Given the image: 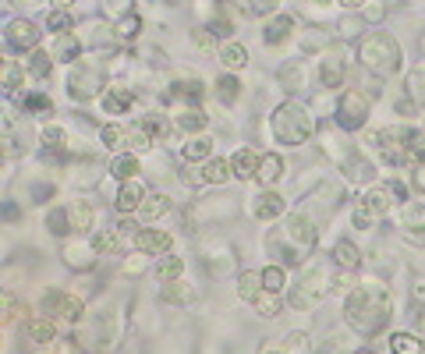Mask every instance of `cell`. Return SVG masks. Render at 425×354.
I'll use <instances>...</instances> for the list:
<instances>
[{
  "instance_id": "1",
  "label": "cell",
  "mask_w": 425,
  "mask_h": 354,
  "mask_svg": "<svg viewBox=\"0 0 425 354\" xmlns=\"http://www.w3.org/2000/svg\"><path fill=\"white\" fill-rule=\"evenodd\" d=\"M390 291H387V284H380V280H369V284H362V287H355L351 294H348V305H344V319H348V326H355L358 333H369V337H376L387 323H390Z\"/></svg>"
},
{
  "instance_id": "2",
  "label": "cell",
  "mask_w": 425,
  "mask_h": 354,
  "mask_svg": "<svg viewBox=\"0 0 425 354\" xmlns=\"http://www.w3.org/2000/svg\"><path fill=\"white\" fill-rule=\"evenodd\" d=\"M270 128H273L277 142H284V145H302V142H309L312 131H316L309 110L298 106V103H280V106L273 110V117H270Z\"/></svg>"
},
{
  "instance_id": "3",
  "label": "cell",
  "mask_w": 425,
  "mask_h": 354,
  "mask_svg": "<svg viewBox=\"0 0 425 354\" xmlns=\"http://www.w3.org/2000/svg\"><path fill=\"white\" fill-rule=\"evenodd\" d=\"M358 60H362L369 71H376V74H394V71L401 67V46H397L394 35L372 32V35L358 39Z\"/></svg>"
},
{
  "instance_id": "4",
  "label": "cell",
  "mask_w": 425,
  "mask_h": 354,
  "mask_svg": "<svg viewBox=\"0 0 425 354\" xmlns=\"http://www.w3.org/2000/svg\"><path fill=\"white\" fill-rule=\"evenodd\" d=\"M369 110H372V99L358 89L344 92L341 103H337V128L341 131H358L365 121H369Z\"/></svg>"
},
{
  "instance_id": "5",
  "label": "cell",
  "mask_w": 425,
  "mask_h": 354,
  "mask_svg": "<svg viewBox=\"0 0 425 354\" xmlns=\"http://www.w3.org/2000/svg\"><path fill=\"white\" fill-rule=\"evenodd\" d=\"M103 85H106V74L99 67H92V64H78L71 71V78H67V92L74 99H92V96L103 92Z\"/></svg>"
},
{
  "instance_id": "6",
  "label": "cell",
  "mask_w": 425,
  "mask_h": 354,
  "mask_svg": "<svg viewBox=\"0 0 425 354\" xmlns=\"http://www.w3.org/2000/svg\"><path fill=\"white\" fill-rule=\"evenodd\" d=\"M323 291H326V277H323L319 270H309V273L291 287V305L302 309V312H309V309L323 298Z\"/></svg>"
},
{
  "instance_id": "7",
  "label": "cell",
  "mask_w": 425,
  "mask_h": 354,
  "mask_svg": "<svg viewBox=\"0 0 425 354\" xmlns=\"http://www.w3.org/2000/svg\"><path fill=\"white\" fill-rule=\"evenodd\" d=\"M4 39H7L11 50H28V53H35V50H39V25L28 21V18H14V21L4 28Z\"/></svg>"
},
{
  "instance_id": "8",
  "label": "cell",
  "mask_w": 425,
  "mask_h": 354,
  "mask_svg": "<svg viewBox=\"0 0 425 354\" xmlns=\"http://www.w3.org/2000/svg\"><path fill=\"white\" fill-rule=\"evenodd\" d=\"M43 309H46V316L57 319V323H78V319H82V302L71 298V294H64V291H50L46 302H43Z\"/></svg>"
},
{
  "instance_id": "9",
  "label": "cell",
  "mask_w": 425,
  "mask_h": 354,
  "mask_svg": "<svg viewBox=\"0 0 425 354\" xmlns=\"http://www.w3.org/2000/svg\"><path fill=\"white\" fill-rule=\"evenodd\" d=\"M284 234H287V241H294L302 252H309V248H316V238H319V227L305 216V213H294V216H287V223H284Z\"/></svg>"
},
{
  "instance_id": "10",
  "label": "cell",
  "mask_w": 425,
  "mask_h": 354,
  "mask_svg": "<svg viewBox=\"0 0 425 354\" xmlns=\"http://www.w3.org/2000/svg\"><path fill=\"white\" fill-rule=\"evenodd\" d=\"M135 248H138L142 255H163V252H170V234L142 227L138 238H135Z\"/></svg>"
},
{
  "instance_id": "11",
  "label": "cell",
  "mask_w": 425,
  "mask_h": 354,
  "mask_svg": "<svg viewBox=\"0 0 425 354\" xmlns=\"http://www.w3.org/2000/svg\"><path fill=\"white\" fill-rule=\"evenodd\" d=\"M174 99L195 106V103L202 99V82H199V78H181V82H174V85L167 89V103H174Z\"/></svg>"
},
{
  "instance_id": "12",
  "label": "cell",
  "mask_w": 425,
  "mask_h": 354,
  "mask_svg": "<svg viewBox=\"0 0 425 354\" xmlns=\"http://www.w3.org/2000/svg\"><path fill=\"white\" fill-rule=\"evenodd\" d=\"M348 78V67H344V57L341 53H330L326 60H323V71H319V82L326 85V89H337L341 82Z\"/></svg>"
},
{
  "instance_id": "13",
  "label": "cell",
  "mask_w": 425,
  "mask_h": 354,
  "mask_svg": "<svg viewBox=\"0 0 425 354\" xmlns=\"http://www.w3.org/2000/svg\"><path fill=\"white\" fill-rule=\"evenodd\" d=\"M259 160H263V153H255V149H238L234 160H231V167H234V174H238L241 181H252L255 170H259Z\"/></svg>"
},
{
  "instance_id": "14",
  "label": "cell",
  "mask_w": 425,
  "mask_h": 354,
  "mask_svg": "<svg viewBox=\"0 0 425 354\" xmlns=\"http://www.w3.org/2000/svg\"><path fill=\"white\" fill-rule=\"evenodd\" d=\"M131 106H135V92H131V89H110V92L103 96V110L114 114V117H117V114H128Z\"/></svg>"
},
{
  "instance_id": "15",
  "label": "cell",
  "mask_w": 425,
  "mask_h": 354,
  "mask_svg": "<svg viewBox=\"0 0 425 354\" xmlns=\"http://www.w3.org/2000/svg\"><path fill=\"white\" fill-rule=\"evenodd\" d=\"M252 213H255L259 220H273V216L284 213V199H280L277 192H263V195L252 202Z\"/></svg>"
},
{
  "instance_id": "16",
  "label": "cell",
  "mask_w": 425,
  "mask_h": 354,
  "mask_svg": "<svg viewBox=\"0 0 425 354\" xmlns=\"http://www.w3.org/2000/svg\"><path fill=\"white\" fill-rule=\"evenodd\" d=\"M284 174V160L280 156H273V153H263V160H259V170H255V181L259 184H277V177Z\"/></svg>"
},
{
  "instance_id": "17",
  "label": "cell",
  "mask_w": 425,
  "mask_h": 354,
  "mask_svg": "<svg viewBox=\"0 0 425 354\" xmlns=\"http://www.w3.org/2000/svg\"><path fill=\"white\" fill-rule=\"evenodd\" d=\"M142 202H145L142 184L128 181V184L121 188V195H117V213H138V206H142Z\"/></svg>"
},
{
  "instance_id": "18",
  "label": "cell",
  "mask_w": 425,
  "mask_h": 354,
  "mask_svg": "<svg viewBox=\"0 0 425 354\" xmlns=\"http://www.w3.org/2000/svg\"><path fill=\"white\" fill-rule=\"evenodd\" d=\"M333 259H337V266L348 270V273H355V270L362 266V252H358L351 241H337V245H333Z\"/></svg>"
},
{
  "instance_id": "19",
  "label": "cell",
  "mask_w": 425,
  "mask_h": 354,
  "mask_svg": "<svg viewBox=\"0 0 425 354\" xmlns=\"http://www.w3.org/2000/svg\"><path fill=\"white\" fill-rule=\"evenodd\" d=\"M234 177V167L227 163V160H209L206 167H202V181L206 184H227Z\"/></svg>"
},
{
  "instance_id": "20",
  "label": "cell",
  "mask_w": 425,
  "mask_h": 354,
  "mask_svg": "<svg viewBox=\"0 0 425 354\" xmlns=\"http://www.w3.org/2000/svg\"><path fill=\"white\" fill-rule=\"evenodd\" d=\"M170 213V195H145V202L138 206V216L142 220H160Z\"/></svg>"
},
{
  "instance_id": "21",
  "label": "cell",
  "mask_w": 425,
  "mask_h": 354,
  "mask_svg": "<svg viewBox=\"0 0 425 354\" xmlns=\"http://www.w3.org/2000/svg\"><path fill=\"white\" fill-rule=\"evenodd\" d=\"M404 234H408V241L425 245V209H408L404 213Z\"/></svg>"
},
{
  "instance_id": "22",
  "label": "cell",
  "mask_w": 425,
  "mask_h": 354,
  "mask_svg": "<svg viewBox=\"0 0 425 354\" xmlns=\"http://www.w3.org/2000/svg\"><path fill=\"white\" fill-rule=\"evenodd\" d=\"M291 28H294V21H291V14H277L273 21H270V28H266V43L270 46H277V43H284L287 35H291Z\"/></svg>"
},
{
  "instance_id": "23",
  "label": "cell",
  "mask_w": 425,
  "mask_h": 354,
  "mask_svg": "<svg viewBox=\"0 0 425 354\" xmlns=\"http://www.w3.org/2000/svg\"><path fill=\"white\" fill-rule=\"evenodd\" d=\"M220 60L227 64V71H241V67L248 64V53H245V46H238V43H223V46H220Z\"/></svg>"
},
{
  "instance_id": "24",
  "label": "cell",
  "mask_w": 425,
  "mask_h": 354,
  "mask_svg": "<svg viewBox=\"0 0 425 354\" xmlns=\"http://www.w3.org/2000/svg\"><path fill=\"white\" fill-rule=\"evenodd\" d=\"M124 142L131 145V156H138V153H145L153 145V135L142 124H131V128H124Z\"/></svg>"
},
{
  "instance_id": "25",
  "label": "cell",
  "mask_w": 425,
  "mask_h": 354,
  "mask_svg": "<svg viewBox=\"0 0 425 354\" xmlns=\"http://www.w3.org/2000/svg\"><path fill=\"white\" fill-rule=\"evenodd\" d=\"M67 216H71V231H74V234H85V231L92 227V206H89V202H74V206L67 209Z\"/></svg>"
},
{
  "instance_id": "26",
  "label": "cell",
  "mask_w": 425,
  "mask_h": 354,
  "mask_svg": "<svg viewBox=\"0 0 425 354\" xmlns=\"http://www.w3.org/2000/svg\"><path fill=\"white\" fill-rule=\"evenodd\" d=\"M28 337H32L35 344H50V341L57 337V319H50V316H46V319H32V323H28Z\"/></svg>"
},
{
  "instance_id": "27",
  "label": "cell",
  "mask_w": 425,
  "mask_h": 354,
  "mask_svg": "<svg viewBox=\"0 0 425 354\" xmlns=\"http://www.w3.org/2000/svg\"><path fill=\"white\" fill-rule=\"evenodd\" d=\"M252 305H255V312H259V316L273 319V316L284 309V298H280V294H273V291H259V298H255Z\"/></svg>"
},
{
  "instance_id": "28",
  "label": "cell",
  "mask_w": 425,
  "mask_h": 354,
  "mask_svg": "<svg viewBox=\"0 0 425 354\" xmlns=\"http://www.w3.org/2000/svg\"><path fill=\"white\" fill-rule=\"evenodd\" d=\"M110 174H114L117 181H131V177L138 174V156H131V153H128V156H117V160L110 163Z\"/></svg>"
},
{
  "instance_id": "29",
  "label": "cell",
  "mask_w": 425,
  "mask_h": 354,
  "mask_svg": "<svg viewBox=\"0 0 425 354\" xmlns=\"http://www.w3.org/2000/svg\"><path fill=\"white\" fill-rule=\"evenodd\" d=\"M259 291H263V277L259 273H241V280H238V294H241V302H255L259 298Z\"/></svg>"
},
{
  "instance_id": "30",
  "label": "cell",
  "mask_w": 425,
  "mask_h": 354,
  "mask_svg": "<svg viewBox=\"0 0 425 354\" xmlns=\"http://www.w3.org/2000/svg\"><path fill=\"white\" fill-rule=\"evenodd\" d=\"M390 351L394 354H425V348H422V341L412 337V333H394V337H390Z\"/></svg>"
},
{
  "instance_id": "31",
  "label": "cell",
  "mask_w": 425,
  "mask_h": 354,
  "mask_svg": "<svg viewBox=\"0 0 425 354\" xmlns=\"http://www.w3.org/2000/svg\"><path fill=\"white\" fill-rule=\"evenodd\" d=\"M174 128L177 131H199V128H206V114L202 110H181L174 117Z\"/></svg>"
},
{
  "instance_id": "32",
  "label": "cell",
  "mask_w": 425,
  "mask_h": 354,
  "mask_svg": "<svg viewBox=\"0 0 425 354\" xmlns=\"http://www.w3.org/2000/svg\"><path fill=\"white\" fill-rule=\"evenodd\" d=\"M209 149H213L209 138H192V142L184 145V160H188V163H209Z\"/></svg>"
},
{
  "instance_id": "33",
  "label": "cell",
  "mask_w": 425,
  "mask_h": 354,
  "mask_svg": "<svg viewBox=\"0 0 425 354\" xmlns=\"http://www.w3.org/2000/svg\"><path fill=\"white\" fill-rule=\"evenodd\" d=\"M181 270H184V262H181L177 255H170V259H160V262H156V277H160L163 284H174V280L181 277Z\"/></svg>"
},
{
  "instance_id": "34",
  "label": "cell",
  "mask_w": 425,
  "mask_h": 354,
  "mask_svg": "<svg viewBox=\"0 0 425 354\" xmlns=\"http://www.w3.org/2000/svg\"><path fill=\"white\" fill-rule=\"evenodd\" d=\"M192 298H195V291H192L188 284H167V287H163V302H167V305H188Z\"/></svg>"
},
{
  "instance_id": "35",
  "label": "cell",
  "mask_w": 425,
  "mask_h": 354,
  "mask_svg": "<svg viewBox=\"0 0 425 354\" xmlns=\"http://www.w3.org/2000/svg\"><path fill=\"white\" fill-rule=\"evenodd\" d=\"M71 25H74V18L67 14V7H53V11L46 14V28H50V32H60V35H64Z\"/></svg>"
},
{
  "instance_id": "36",
  "label": "cell",
  "mask_w": 425,
  "mask_h": 354,
  "mask_svg": "<svg viewBox=\"0 0 425 354\" xmlns=\"http://www.w3.org/2000/svg\"><path fill=\"white\" fill-rule=\"evenodd\" d=\"M387 206H390V195L380 192V188H372V192L362 195V209L365 213H387Z\"/></svg>"
},
{
  "instance_id": "37",
  "label": "cell",
  "mask_w": 425,
  "mask_h": 354,
  "mask_svg": "<svg viewBox=\"0 0 425 354\" xmlns=\"http://www.w3.org/2000/svg\"><path fill=\"white\" fill-rule=\"evenodd\" d=\"M117 245H121V234H117L114 227H106V231H99V234H96V241H92V252L106 255V252H117Z\"/></svg>"
},
{
  "instance_id": "38",
  "label": "cell",
  "mask_w": 425,
  "mask_h": 354,
  "mask_svg": "<svg viewBox=\"0 0 425 354\" xmlns=\"http://www.w3.org/2000/svg\"><path fill=\"white\" fill-rule=\"evenodd\" d=\"M142 128H145L153 138H163V135H170V121H167L163 114H145V117H142Z\"/></svg>"
},
{
  "instance_id": "39",
  "label": "cell",
  "mask_w": 425,
  "mask_h": 354,
  "mask_svg": "<svg viewBox=\"0 0 425 354\" xmlns=\"http://www.w3.org/2000/svg\"><path fill=\"white\" fill-rule=\"evenodd\" d=\"M408 99H415V106H425V67L408 74Z\"/></svg>"
},
{
  "instance_id": "40",
  "label": "cell",
  "mask_w": 425,
  "mask_h": 354,
  "mask_svg": "<svg viewBox=\"0 0 425 354\" xmlns=\"http://www.w3.org/2000/svg\"><path fill=\"white\" fill-rule=\"evenodd\" d=\"M344 170H348V177H351V181H372V177H376V170H372L369 163H358L355 156H348V160H344Z\"/></svg>"
},
{
  "instance_id": "41",
  "label": "cell",
  "mask_w": 425,
  "mask_h": 354,
  "mask_svg": "<svg viewBox=\"0 0 425 354\" xmlns=\"http://www.w3.org/2000/svg\"><path fill=\"white\" fill-rule=\"evenodd\" d=\"M259 277H263V291H273V294L284 291V270L280 266H266Z\"/></svg>"
},
{
  "instance_id": "42",
  "label": "cell",
  "mask_w": 425,
  "mask_h": 354,
  "mask_svg": "<svg viewBox=\"0 0 425 354\" xmlns=\"http://www.w3.org/2000/svg\"><path fill=\"white\" fill-rule=\"evenodd\" d=\"M238 92H241V85H238V78H234V74H223V78L216 82V96H220L223 103H234V99H238Z\"/></svg>"
},
{
  "instance_id": "43",
  "label": "cell",
  "mask_w": 425,
  "mask_h": 354,
  "mask_svg": "<svg viewBox=\"0 0 425 354\" xmlns=\"http://www.w3.org/2000/svg\"><path fill=\"white\" fill-rule=\"evenodd\" d=\"M28 74H35V78H46V74H50V53H43V50L28 53Z\"/></svg>"
},
{
  "instance_id": "44",
  "label": "cell",
  "mask_w": 425,
  "mask_h": 354,
  "mask_svg": "<svg viewBox=\"0 0 425 354\" xmlns=\"http://www.w3.org/2000/svg\"><path fill=\"white\" fill-rule=\"evenodd\" d=\"M21 106H25V114H50V110H53V103H50L46 96H39V92H28V96L21 99Z\"/></svg>"
},
{
  "instance_id": "45",
  "label": "cell",
  "mask_w": 425,
  "mask_h": 354,
  "mask_svg": "<svg viewBox=\"0 0 425 354\" xmlns=\"http://www.w3.org/2000/svg\"><path fill=\"white\" fill-rule=\"evenodd\" d=\"M138 28H142V14H128V18L117 21V35H121V39H135Z\"/></svg>"
},
{
  "instance_id": "46",
  "label": "cell",
  "mask_w": 425,
  "mask_h": 354,
  "mask_svg": "<svg viewBox=\"0 0 425 354\" xmlns=\"http://www.w3.org/2000/svg\"><path fill=\"white\" fill-rule=\"evenodd\" d=\"M82 53V43L74 35H60V46H57V60H74Z\"/></svg>"
},
{
  "instance_id": "47",
  "label": "cell",
  "mask_w": 425,
  "mask_h": 354,
  "mask_svg": "<svg viewBox=\"0 0 425 354\" xmlns=\"http://www.w3.org/2000/svg\"><path fill=\"white\" fill-rule=\"evenodd\" d=\"M46 227H50L53 234H71V216H67L64 209H53V213L46 216Z\"/></svg>"
},
{
  "instance_id": "48",
  "label": "cell",
  "mask_w": 425,
  "mask_h": 354,
  "mask_svg": "<svg viewBox=\"0 0 425 354\" xmlns=\"http://www.w3.org/2000/svg\"><path fill=\"white\" fill-rule=\"evenodd\" d=\"M103 145H106V149H121V145H124V128H117V124L103 128Z\"/></svg>"
},
{
  "instance_id": "49",
  "label": "cell",
  "mask_w": 425,
  "mask_h": 354,
  "mask_svg": "<svg viewBox=\"0 0 425 354\" xmlns=\"http://www.w3.org/2000/svg\"><path fill=\"white\" fill-rule=\"evenodd\" d=\"M280 82H284L287 89H298V85L305 82V78H302V67H298V64H287V67L280 71Z\"/></svg>"
},
{
  "instance_id": "50",
  "label": "cell",
  "mask_w": 425,
  "mask_h": 354,
  "mask_svg": "<svg viewBox=\"0 0 425 354\" xmlns=\"http://www.w3.org/2000/svg\"><path fill=\"white\" fill-rule=\"evenodd\" d=\"M18 85H21V67H18V64H7V74H4V89H7V96H11Z\"/></svg>"
},
{
  "instance_id": "51",
  "label": "cell",
  "mask_w": 425,
  "mask_h": 354,
  "mask_svg": "<svg viewBox=\"0 0 425 354\" xmlns=\"http://www.w3.org/2000/svg\"><path fill=\"white\" fill-rule=\"evenodd\" d=\"M64 262H67V266H74V270H85L89 255H82L78 248H64Z\"/></svg>"
},
{
  "instance_id": "52",
  "label": "cell",
  "mask_w": 425,
  "mask_h": 354,
  "mask_svg": "<svg viewBox=\"0 0 425 354\" xmlns=\"http://www.w3.org/2000/svg\"><path fill=\"white\" fill-rule=\"evenodd\" d=\"M192 39H195V46H199V50H209L213 32H209V28H195V32H192Z\"/></svg>"
},
{
  "instance_id": "53",
  "label": "cell",
  "mask_w": 425,
  "mask_h": 354,
  "mask_svg": "<svg viewBox=\"0 0 425 354\" xmlns=\"http://www.w3.org/2000/svg\"><path fill=\"white\" fill-rule=\"evenodd\" d=\"M302 46H305V53H316V50H323V32H309Z\"/></svg>"
},
{
  "instance_id": "54",
  "label": "cell",
  "mask_w": 425,
  "mask_h": 354,
  "mask_svg": "<svg viewBox=\"0 0 425 354\" xmlns=\"http://www.w3.org/2000/svg\"><path fill=\"white\" fill-rule=\"evenodd\" d=\"M209 32H213V35H220V39L227 43V35L234 32V25H231V21H213V25H209Z\"/></svg>"
},
{
  "instance_id": "55",
  "label": "cell",
  "mask_w": 425,
  "mask_h": 354,
  "mask_svg": "<svg viewBox=\"0 0 425 354\" xmlns=\"http://www.w3.org/2000/svg\"><path fill=\"white\" fill-rule=\"evenodd\" d=\"M142 266H145V259H142V252H138V255H131V259L124 262V270H128V273H142Z\"/></svg>"
},
{
  "instance_id": "56",
  "label": "cell",
  "mask_w": 425,
  "mask_h": 354,
  "mask_svg": "<svg viewBox=\"0 0 425 354\" xmlns=\"http://www.w3.org/2000/svg\"><path fill=\"white\" fill-rule=\"evenodd\" d=\"M412 184H415V192H425V163L415 167V177H412Z\"/></svg>"
},
{
  "instance_id": "57",
  "label": "cell",
  "mask_w": 425,
  "mask_h": 354,
  "mask_svg": "<svg viewBox=\"0 0 425 354\" xmlns=\"http://www.w3.org/2000/svg\"><path fill=\"white\" fill-rule=\"evenodd\" d=\"M362 18H369V21H380L383 18V4H372V7H365V14Z\"/></svg>"
},
{
  "instance_id": "58",
  "label": "cell",
  "mask_w": 425,
  "mask_h": 354,
  "mask_svg": "<svg viewBox=\"0 0 425 354\" xmlns=\"http://www.w3.org/2000/svg\"><path fill=\"white\" fill-rule=\"evenodd\" d=\"M355 227H358V231L372 227V216H365V209H362V213H355Z\"/></svg>"
},
{
  "instance_id": "59",
  "label": "cell",
  "mask_w": 425,
  "mask_h": 354,
  "mask_svg": "<svg viewBox=\"0 0 425 354\" xmlns=\"http://www.w3.org/2000/svg\"><path fill=\"white\" fill-rule=\"evenodd\" d=\"M4 216H7V220H18V206L7 202V206H4Z\"/></svg>"
},
{
  "instance_id": "60",
  "label": "cell",
  "mask_w": 425,
  "mask_h": 354,
  "mask_svg": "<svg viewBox=\"0 0 425 354\" xmlns=\"http://www.w3.org/2000/svg\"><path fill=\"white\" fill-rule=\"evenodd\" d=\"M273 7H277V4H248V11H259V14H263V11H273Z\"/></svg>"
},
{
  "instance_id": "61",
  "label": "cell",
  "mask_w": 425,
  "mask_h": 354,
  "mask_svg": "<svg viewBox=\"0 0 425 354\" xmlns=\"http://www.w3.org/2000/svg\"><path fill=\"white\" fill-rule=\"evenodd\" d=\"M358 354H372V351H358Z\"/></svg>"
}]
</instances>
